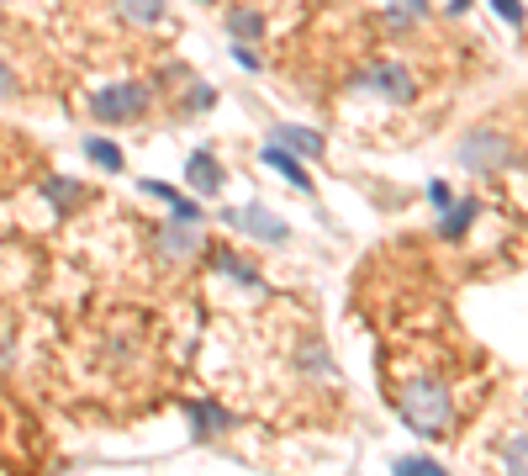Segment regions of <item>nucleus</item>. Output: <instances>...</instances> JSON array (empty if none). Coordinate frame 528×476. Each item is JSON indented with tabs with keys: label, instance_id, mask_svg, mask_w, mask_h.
<instances>
[{
	"label": "nucleus",
	"instance_id": "obj_1",
	"mask_svg": "<svg viewBox=\"0 0 528 476\" xmlns=\"http://www.w3.org/2000/svg\"><path fill=\"white\" fill-rule=\"evenodd\" d=\"M396 413H402L407 429H418L423 439H444L449 434V418H455V408H449V392L439 387V381H407L402 397H396Z\"/></svg>",
	"mask_w": 528,
	"mask_h": 476
},
{
	"label": "nucleus",
	"instance_id": "obj_2",
	"mask_svg": "<svg viewBox=\"0 0 528 476\" xmlns=\"http://www.w3.org/2000/svg\"><path fill=\"white\" fill-rule=\"evenodd\" d=\"M148 101H154V90H148L143 80H127V85H106L90 96V112H96L101 122H127V117H143Z\"/></svg>",
	"mask_w": 528,
	"mask_h": 476
},
{
	"label": "nucleus",
	"instance_id": "obj_3",
	"mask_svg": "<svg viewBox=\"0 0 528 476\" xmlns=\"http://www.w3.org/2000/svg\"><path fill=\"white\" fill-rule=\"evenodd\" d=\"M507 159H513V143L497 127H481V133H470L460 143V164L470 175H497V170H507Z\"/></svg>",
	"mask_w": 528,
	"mask_h": 476
},
{
	"label": "nucleus",
	"instance_id": "obj_4",
	"mask_svg": "<svg viewBox=\"0 0 528 476\" xmlns=\"http://www.w3.org/2000/svg\"><path fill=\"white\" fill-rule=\"evenodd\" d=\"M360 85H370L375 96H386V101H412L418 96V80H412L402 64H375V69L360 75Z\"/></svg>",
	"mask_w": 528,
	"mask_h": 476
},
{
	"label": "nucleus",
	"instance_id": "obj_5",
	"mask_svg": "<svg viewBox=\"0 0 528 476\" xmlns=\"http://www.w3.org/2000/svg\"><path fill=\"white\" fill-rule=\"evenodd\" d=\"M228 217H233L243 233L264 238V244H286V238H291V228L280 223V217H270V207H259V201H254V207H243V212H228Z\"/></svg>",
	"mask_w": 528,
	"mask_h": 476
},
{
	"label": "nucleus",
	"instance_id": "obj_6",
	"mask_svg": "<svg viewBox=\"0 0 528 476\" xmlns=\"http://www.w3.org/2000/svg\"><path fill=\"white\" fill-rule=\"evenodd\" d=\"M159 254H164V260H196V254H201V233H196V223H175V228H164V233H159Z\"/></svg>",
	"mask_w": 528,
	"mask_h": 476
},
{
	"label": "nucleus",
	"instance_id": "obj_7",
	"mask_svg": "<svg viewBox=\"0 0 528 476\" xmlns=\"http://www.w3.org/2000/svg\"><path fill=\"white\" fill-rule=\"evenodd\" d=\"M259 159H264V164H275V170L286 175L296 191H312V175H307V164H301L296 154H286V149H280V143H264V154H259Z\"/></svg>",
	"mask_w": 528,
	"mask_h": 476
},
{
	"label": "nucleus",
	"instance_id": "obj_8",
	"mask_svg": "<svg viewBox=\"0 0 528 476\" xmlns=\"http://www.w3.org/2000/svg\"><path fill=\"white\" fill-rule=\"evenodd\" d=\"M185 175H191L196 191H212V196L228 186V175H222V164H217L212 154H191V159H185Z\"/></svg>",
	"mask_w": 528,
	"mask_h": 476
},
{
	"label": "nucleus",
	"instance_id": "obj_9",
	"mask_svg": "<svg viewBox=\"0 0 528 476\" xmlns=\"http://www.w3.org/2000/svg\"><path fill=\"white\" fill-rule=\"evenodd\" d=\"M270 143H280V149L296 154V159H317V154H323V138L307 133V127H275Z\"/></svg>",
	"mask_w": 528,
	"mask_h": 476
},
{
	"label": "nucleus",
	"instance_id": "obj_10",
	"mask_svg": "<svg viewBox=\"0 0 528 476\" xmlns=\"http://www.w3.org/2000/svg\"><path fill=\"white\" fill-rule=\"evenodd\" d=\"M476 212H481V201H476V196L449 201V207H444V223H439V233H444V238H460L470 223H476Z\"/></svg>",
	"mask_w": 528,
	"mask_h": 476
},
{
	"label": "nucleus",
	"instance_id": "obj_11",
	"mask_svg": "<svg viewBox=\"0 0 528 476\" xmlns=\"http://www.w3.org/2000/svg\"><path fill=\"white\" fill-rule=\"evenodd\" d=\"M191 424H196V439H206V434H222L233 418L222 413L217 402H191Z\"/></svg>",
	"mask_w": 528,
	"mask_h": 476
},
{
	"label": "nucleus",
	"instance_id": "obj_12",
	"mask_svg": "<svg viewBox=\"0 0 528 476\" xmlns=\"http://www.w3.org/2000/svg\"><path fill=\"white\" fill-rule=\"evenodd\" d=\"M117 11L138 27H159L164 22V0H117Z\"/></svg>",
	"mask_w": 528,
	"mask_h": 476
},
{
	"label": "nucleus",
	"instance_id": "obj_13",
	"mask_svg": "<svg viewBox=\"0 0 528 476\" xmlns=\"http://www.w3.org/2000/svg\"><path fill=\"white\" fill-rule=\"evenodd\" d=\"M85 159L101 164V170H111V175L122 170V149H117V143H106V138H85Z\"/></svg>",
	"mask_w": 528,
	"mask_h": 476
},
{
	"label": "nucleus",
	"instance_id": "obj_14",
	"mask_svg": "<svg viewBox=\"0 0 528 476\" xmlns=\"http://www.w3.org/2000/svg\"><path fill=\"white\" fill-rule=\"evenodd\" d=\"M228 32H233V38H238V43H249V38H259V32H264V22H259V11H243V6H233V11H228Z\"/></svg>",
	"mask_w": 528,
	"mask_h": 476
},
{
	"label": "nucleus",
	"instance_id": "obj_15",
	"mask_svg": "<svg viewBox=\"0 0 528 476\" xmlns=\"http://www.w3.org/2000/svg\"><path fill=\"white\" fill-rule=\"evenodd\" d=\"M43 196H48L59 212H74V201H85V191L74 186V180H48V186H43Z\"/></svg>",
	"mask_w": 528,
	"mask_h": 476
},
{
	"label": "nucleus",
	"instance_id": "obj_16",
	"mask_svg": "<svg viewBox=\"0 0 528 476\" xmlns=\"http://www.w3.org/2000/svg\"><path fill=\"white\" fill-rule=\"evenodd\" d=\"M217 270H222V276H233V281H243V286H249V291H264V281L254 276V270H249V265H238V254H228V249H222V254H217Z\"/></svg>",
	"mask_w": 528,
	"mask_h": 476
},
{
	"label": "nucleus",
	"instance_id": "obj_17",
	"mask_svg": "<svg viewBox=\"0 0 528 476\" xmlns=\"http://www.w3.org/2000/svg\"><path fill=\"white\" fill-rule=\"evenodd\" d=\"M396 471H402V476H439L444 466L428 461V455H402V461H396Z\"/></svg>",
	"mask_w": 528,
	"mask_h": 476
},
{
	"label": "nucleus",
	"instance_id": "obj_18",
	"mask_svg": "<svg viewBox=\"0 0 528 476\" xmlns=\"http://www.w3.org/2000/svg\"><path fill=\"white\" fill-rule=\"evenodd\" d=\"M428 11V0H391V22L402 27V22H418V16Z\"/></svg>",
	"mask_w": 528,
	"mask_h": 476
},
{
	"label": "nucleus",
	"instance_id": "obj_19",
	"mask_svg": "<svg viewBox=\"0 0 528 476\" xmlns=\"http://www.w3.org/2000/svg\"><path fill=\"white\" fill-rule=\"evenodd\" d=\"M169 212H175V223H201V207L191 196H169Z\"/></svg>",
	"mask_w": 528,
	"mask_h": 476
},
{
	"label": "nucleus",
	"instance_id": "obj_20",
	"mask_svg": "<svg viewBox=\"0 0 528 476\" xmlns=\"http://www.w3.org/2000/svg\"><path fill=\"white\" fill-rule=\"evenodd\" d=\"M217 101V90H206V85H191V101H185V112H206V106Z\"/></svg>",
	"mask_w": 528,
	"mask_h": 476
},
{
	"label": "nucleus",
	"instance_id": "obj_21",
	"mask_svg": "<svg viewBox=\"0 0 528 476\" xmlns=\"http://www.w3.org/2000/svg\"><path fill=\"white\" fill-rule=\"evenodd\" d=\"M492 6H497V16L507 27H523V6H518V0H492Z\"/></svg>",
	"mask_w": 528,
	"mask_h": 476
},
{
	"label": "nucleus",
	"instance_id": "obj_22",
	"mask_svg": "<svg viewBox=\"0 0 528 476\" xmlns=\"http://www.w3.org/2000/svg\"><path fill=\"white\" fill-rule=\"evenodd\" d=\"M11 96H16V75H11L6 64H0V101H11Z\"/></svg>",
	"mask_w": 528,
	"mask_h": 476
},
{
	"label": "nucleus",
	"instance_id": "obj_23",
	"mask_svg": "<svg viewBox=\"0 0 528 476\" xmlns=\"http://www.w3.org/2000/svg\"><path fill=\"white\" fill-rule=\"evenodd\" d=\"M233 59H238L243 69H259V59H254V48H249V43H238V48H233Z\"/></svg>",
	"mask_w": 528,
	"mask_h": 476
},
{
	"label": "nucleus",
	"instance_id": "obj_24",
	"mask_svg": "<svg viewBox=\"0 0 528 476\" xmlns=\"http://www.w3.org/2000/svg\"><path fill=\"white\" fill-rule=\"evenodd\" d=\"M523 455H528V450H523V439H513V445H507V466L523 471Z\"/></svg>",
	"mask_w": 528,
	"mask_h": 476
}]
</instances>
